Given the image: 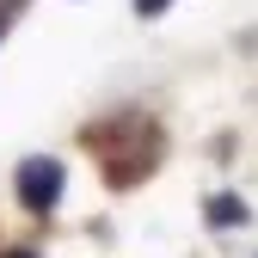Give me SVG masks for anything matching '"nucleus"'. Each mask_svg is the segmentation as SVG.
<instances>
[{"label":"nucleus","mask_w":258,"mask_h":258,"mask_svg":"<svg viewBox=\"0 0 258 258\" xmlns=\"http://www.w3.org/2000/svg\"><path fill=\"white\" fill-rule=\"evenodd\" d=\"M19 203L37 209V215L61 203V160H49V154L25 160V166H19Z\"/></svg>","instance_id":"obj_1"},{"label":"nucleus","mask_w":258,"mask_h":258,"mask_svg":"<svg viewBox=\"0 0 258 258\" xmlns=\"http://www.w3.org/2000/svg\"><path fill=\"white\" fill-rule=\"evenodd\" d=\"M203 221H209V228H246V203L234 197V190H228V197H209L203 203Z\"/></svg>","instance_id":"obj_2"},{"label":"nucleus","mask_w":258,"mask_h":258,"mask_svg":"<svg viewBox=\"0 0 258 258\" xmlns=\"http://www.w3.org/2000/svg\"><path fill=\"white\" fill-rule=\"evenodd\" d=\"M136 7H142V19H160V13H166V0H136Z\"/></svg>","instance_id":"obj_3"},{"label":"nucleus","mask_w":258,"mask_h":258,"mask_svg":"<svg viewBox=\"0 0 258 258\" xmlns=\"http://www.w3.org/2000/svg\"><path fill=\"white\" fill-rule=\"evenodd\" d=\"M7 19H13V13H7V7H0V31H7Z\"/></svg>","instance_id":"obj_4"},{"label":"nucleus","mask_w":258,"mask_h":258,"mask_svg":"<svg viewBox=\"0 0 258 258\" xmlns=\"http://www.w3.org/2000/svg\"><path fill=\"white\" fill-rule=\"evenodd\" d=\"M7 258H37V252H7Z\"/></svg>","instance_id":"obj_5"}]
</instances>
